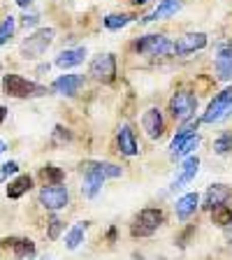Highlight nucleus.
<instances>
[{"mask_svg":"<svg viewBox=\"0 0 232 260\" xmlns=\"http://www.w3.org/2000/svg\"><path fill=\"white\" fill-rule=\"evenodd\" d=\"M51 42H54V30H51V28H42V30L30 35V38L21 44V56L23 58H40Z\"/></svg>","mask_w":232,"mask_h":260,"instance_id":"4","label":"nucleus"},{"mask_svg":"<svg viewBox=\"0 0 232 260\" xmlns=\"http://www.w3.org/2000/svg\"><path fill=\"white\" fill-rule=\"evenodd\" d=\"M197 109V98L190 91H179L177 95L170 100V112L177 121H188Z\"/></svg>","mask_w":232,"mask_h":260,"instance_id":"5","label":"nucleus"},{"mask_svg":"<svg viewBox=\"0 0 232 260\" xmlns=\"http://www.w3.org/2000/svg\"><path fill=\"white\" fill-rule=\"evenodd\" d=\"M12 32H14V16H7L5 21L0 23V47L12 38Z\"/></svg>","mask_w":232,"mask_h":260,"instance_id":"28","label":"nucleus"},{"mask_svg":"<svg viewBox=\"0 0 232 260\" xmlns=\"http://www.w3.org/2000/svg\"><path fill=\"white\" fill-rule=\"evenodd\" d=\"M84 230H86V223L72 228L70 233H68V237H65V246H68V249H77V246L84 242Z\"/></svg>","mask_w":232,"mask_h":260,"instance_id":"26","label":"nucleus"},{"mask_svg":"<svg viewBox=\"0 0 232 260\" xmlns=\"http://www.w3.org/2000/svg\"><path fill=\"white\" fill-rule=\"evenodd\" d=\"M211 221L216 223V225H227V223L232 221V209L227 205H218L211 209Z\"/></svg>","mask_w":232,"mask_h":260,"instance_id":"24","label":"nucleus"},{"mask_svg":"<svg viewBox=\"0 0 232 260\" xmlns=\"http://www.w3.org/2000/svg\"><path fill=\"white\" fill-rule=\"evenodd\" d=\"M195 128H197V119H195V121H193V119H188V123H184V128L179 130L177 135H174L172 146H170V149H172V156L179 151V149H181V144H184V142L188 140V137H193V135H195V133H193Z\"/></svg>","mask_w":232,"mask_h":260,"instance_id":"21","label":"nucleus"},{"mask_svg":"<svg viewBox=\"0 0 232 260\" xmlns=\"http://www.w3.org/2000/svg\"><path fill=\"white\" fill-rule=\"evenodd\" d=\"M130 21H132V16L130 14H107L105 16V28H109V30H119V28L128 26Z\"/></svg>","mask_w":232,"mask_h":260,"instance_id":"25","label":"nucleus"},{"mask_svg":"<svg viewBox=\"0 0 232 260\" xmlns=\"http://www.w3.org/2000/svg\"><path fill=\"white\" fill-rule=\"evenodd\" d=\"M232 112V86L225 88V91H221L214 100L209 103V107H207V112L202 114V123H216V121L225 119L227 114Z\"/></svg>","mask_w":232,"mask_h":260,"instance_id":"2","label":"nucleus"},{"mask_svg":"<svg viewBox=\"0 0 232 260\" xmlns=\"http://www.w3.org/2000/svg\"><path fill=\"white\" fill-rule=\"evenodd\" d=\"M68 200H70V195H68V188L65 186H44L42 190H40V202H42L47 209L51 211H58L63 209L65 205H68Z\"/></svg>","mask_w":232,"mask_h":260,"instance_id":"8","label":"nucleus"},{"mask_svg":"<svg viewBox=\"0 0 232 260\" xmlns=\"http://www.w3.org/2000/svg\"><path fill=\"white\" fill-rule=\"evenodd\" d=\"M137 54L144 56H168L172 51V42L165 35H146L135 42Z\"/></svg>","mask_w":232,"mask_h":260,"instance_id":"6","label":"nucleus"},{"mask_svg":"<svg viewBox=\"0 0 232 260\" xmlns=\"http://www.w3.org/2000/svg\"><path fill=\"white\" fill-rule=\"evenodd\" d=\"M93 165L103 172L105 179H107V177H112V179L114 177H121V168H119V165H112V162H93Z\"/></svg>","mask_w":232,"mask_h":260,"instance_id":"29","label":"nucleus"},{"mask_svg":"<svg viewBox=\"0 0 232 260\" xmlns=\"http://www.w3.org/2000/svg\"><path fill=\"white\" fill-rule=\"evenodd\" d=\"M214 151H216L218 156L232 153V133H225V135H221L216 142H214Z\"/></svg>","mask_w":232,"mask_h":260,"instance_id":"27","label":"nucleus"},{"mask_svg":"<svg viewBox=\"0 0 232 260\" xmlns=\"http://www.w3.org/2000/svg\"><path fill=\"white\" fill-rule=\"evenodd\" d=\"M116 142H119V151L123 156H137V142H135V133L130 125H121L119 128V135H116Z\"/></svg>","mask_w":232,"mask_h":260,"instance_id":"17","label":"nucleus"},{"mask_svg":"<svg viewBox=\"0 0 232 260\" xmlns=\"http://www.w3.org/2000/svg\"><path fill=\"white\" fill-rule=\"evenodd\" d=\"M91 77L100 84H112L116 79V58H114V54L97 56L91 63Z\"/></svg>","mask_w":232,"mask_h":260,"instance_id":"7","label":"nucleus"},{"mask_svg":"<svg viewBox=\"0 0 232 260\" xmlns=\"http://www.w3.org/2000/svg\"><path fill=\"white\" fill-rule=\"evenodd\" d=\"M3 88H5V93L12 98H38V95H44V93H47L44 86H40L35 81L23 79L21 75H5Z\"/></svg>","mask_w":232,"mask_h":260,"instance_id":"1","label":"nucleus"},{"mask_svg":"<svg viewBox=\"0 0 232 260\" xmlns=\"http://www.w3.org/2000/svg\"><path fill=\"white\" fill-rule=\"evenodd\" d=\"M5 151H7V144H5L3 140H0V153H5Z\"/></svg>","mask_w":232,"mask_h":260,"instance_id":"38","label":"nucleus"},{"mask_svg":"<svg viewBox=\"0 0 232 260\" xmlns=\"http://www.w3.org/2000/svg\"><path fill=\"white\" fill-rule=\"evenodd\" d=\"M197 205H200V195L197 193H188V195H184V198H179L177 200V216L181 218V221L190 218L195 214V209H197Z\"/></svg>","mask_w":232,"mask_h":260,"instance_id":"19","label":"nucleus"},{"mask_svg":"<svg viewBox=\"0 0 232 260\" xmlns=\"http://www.w3.org/2000/svg\"><path fill=\"white\" fill-rule=\"evenodd\" d=\"M207 47V35L205 32H188L184 38H179L177 42L172 44V51L177 56H186L193 54V51H200V49Z\"/></svg>","mask_w":232,"mask_h":260,"instance_id":"9","label":"nucleus"},{"mask_svg":"<svg viewBox=\"0 0 232 260\" xmlns=\"http://www.w3.org/2000/svg\"><path fill=\"white\" fill-rule=\"evenodd\" d=\"M197 168H200V158H197V156L188 158V160L181 165V170H179V177L174 179L172 190H179V188H184L186 184H190V181H193V177L197 174Z\"/></svg>","mask_w":232,"mask_h":260,"instance_id":"14","label":"nucleus"},{"mask_svg":"<svg viewBox=\"0 0 232 260\" xmlns=\"http://www.w3.org/2000/svg\"><path fill=\"white\" fill-rule=\"evenodd\" d=\"M84 168V184H81V193L86 195V198H95L97 190L103 188V172L93 165V162H86V165H81Z\"/></svg>","mask_w":232,"mask_h":260,"instance_id":"10","label":"nucleus"},{"mask_svg":"<svg viewBox=\"0 0 232 260\" xmlns=\"http://www.w3.org/2000/svg\"><path fill=\"white\" fill-rule=\"evenodd\" d=\"M81 84H84V77L81 75H63L54 81L51 88H54L58 95H75V93L79 91Z\"/></svg>","mask_w":232,"mask_h":260,"instance_id":"15","label":"nucleus"},{"mask_svg":"<svg viewBox=\"0 0 232 260\" xmlns=\"http://www.w3.org/2000/svg\"><path fill=\"white\" fill-rule=\"evenodd\" d=\"M16 170H19V165H16V162H5V165H3V170H0V181H5V179L10 177V174H14Z\"/></svg>","mask_w":232,"mask_h":260,"instance_id":"32","label":"nucleus"},{"mask_svg":"<svg viewBox=\"0 0 232 260\" xmlns=\"http://www.w3.org/2000/svg\"><path fill=\"white\" fill-rule=\"evenodd\" d=\"M5 116H7V109L3 107V105H0V123H3V121H5Z\"/></svg>","mask_w":232,"mask_h":260,"instance_id":"35","label":"nucleus"},{"mask_svg":"<svg viewBox=\"0 0 232 260\" xmlns=\"http://www.w3.org/2000/svg\"><path fill=\"white\" fill-rule=\"evenodd\" d=\"M38 19H40V16H35V14H26V16H23V26H35V23H38Z\"/></svg>","mask_w":232,"mask_h":260,"instance_id":"33","label":"nucleus"},{"mask_svg":"<svg viewBox=\"0 0 232 260\" xmlns=\"http://www.w3.org/2000/svg\"><path fill=\"white\" fill-rule=\"evenodd\" d=\"M16 3H19V5H21V7H28V5H30V3H32V0H16Z\"/></svg>","mask_w":232,"mask_h":260,"instance_id":"36","label":"nucleus"},{"mask_svg":"<svg viewBox=\"0 0 232 260\" xmlns=\"http://www.w3.org/2000/svg\"><path fill=\"white\" fill-rule=\"evenodd\" d=\"M197 146H200V137L193 135V137H188V140H186L184 144H181V149H179V151L174 153V156H186V153H190L193 149H197Z\"/></svg>","mask_w":232,"mask_h":260,"instance_id":"30","label":"nucleus"},{"mask_svg":"<svg viewBox=\"0 0 232 260\" xmlns=\"http://www.w3.org/2000/svg\"><path fill=\"white\" fill-rule=\"evenodd\" d=\"M14 255L16 260H32L35 258V242L30 239H14Z\"/></svg>","mask_w":232,"mask_h":260,"instance_id":"22","label":"nucleus"},{"mask_svg":"<svg viewBox=\"0 0 232 260\" xmlns=\"http://www.w3.org/2000/svg\"><path fill=\"white\" fill-rule=\"evenodd\" d=\"M130 3H132V5H146L149 0H130Z\"/></svg>","mask_w":232,"mask_h":260,"instance_id":"37","label":"nucleus"},{"mask_svg":"<svg viewBox=\"0 0 232 260\" xmlns=\"http://www.w3.org/2000/svg\"><path fill=\"white\" fill-rule=\"evenodd\" d=\"M60 230H63V221L60 218H51L49 221V239H58Z\"/></svg>","mask_w":232,"mask_h":260,"instance_id":"31","label":"nucleus"},{"mask_svg":"<svg viewBox=\"0 0 232 260\" xmlns=\"http://www.w3.org/2000/svg\"><path fill=\"white\" fill-rule=\"evenodd\" d=\"M142 125H144L146 135L151 137V140H158V137H162V133H165V121H162V114L158 112L156 107L146 109L144 116H142Z\"/></svg>","mask_w":232,"mask_h":260,"instance_id":"11","label":"nucleus"},{"mask_svg":"<svg viewBox=\"0 0 232 260\" xmlns=\"http://www.w3.org/2000/svg\"><path fill=\"white\" fill-rule=\"evenodd\" d=\"M223 235H225V239L232 244V221L227 223V225H223Z\"/></svg>","mask_w":232,"mask_h":260,"instance_id":"34","label":"nucleus"},{"mask_svg":"<svg viewBox=\"0 0 232 260\" xmlns=\"http://www.w3.org/2000/svg\"><path fill=\"white\" fill-rule=\"evenodd\" d=\"M162 223V211L160 209H153V207H149V209H142L140 216L135 218V223H132V235L135 237H149V235H153L160 228Z\"/></svg>","mask_w":232,"mask_h":260,"instance_id":"3","label":"nucleus"},{"mask_svg":"<svg viewBox=\"0 0 232 260\" xmlns=\"http://www.w3.org/2000/svg\"><path fill=\"white\" fill-rule=\"evenodd\" d=\"M230 198H232V188H230V186H225V184H214L209 190H207V195H205V209L211 211L214 207L225 205Z\"/></svg>","mask_w":232,"mask_h":260,"instance_id":"12","label":"nucleus"},{"mask_svg":"<svg viewBox=\"0 0 232 260\" xmlns=\"http://www.w3.org/2000/svg\"><path fill=\"white\" fill-rule=\"evenodd\" d=\"M40 179H42L47 186H58L65 179V172L60 168H56V165H44V168L40 170Z\"/></svg>","mask_w":232,"mask_h":260,"instance_id":"23","label":"nucleus"},{"mask_svg":"<svg viewBox=\"0 0 232 260\" xmlns=\"http://www.w3.org/2000/svg\"><path fill=\"white\" fill-rule=\"evenodd\" d=\"M84 58H86V49L79 47V49H65V51H60L58 56H56V65L58 68H75V65L84 63Z\"/></svg>","mask_w":232,"mask_h":260,"instance_id":"18","label":"nucleus"},{"mask_svg":"<svg viewBox=\"0 0 232 260\" xmlns=\"http://www.w3.org/2000/svg\"><path fill=\"white\" fill-rule=\"evenodd\" d=\"M32 186V179L28 177V174H21L19 179H14L10 186H7V198H12V200H19L21 195H26L28 190H30Z\"/></svg>","mask_w":232,"mask_h":260,"instance_id":"20","label":"nucleus"},{"mask_svg":"<svg viewBox=\"0 0 232 260\" xmlns=\"http://www.w3.org/2000/svg\"><path fill=\"white\" fill-rule=\"evenodd\" d=\"M179 10H181V0H160V5H158L149 16H144L142 21H144V23L162 21V19H170V16H174Z\"/></svg>","mask_w":232,"mask_h":260,"instance_id":"13","label":"nucleus"},{"mask_svg":"<svg viewBox=\"0 0 232 260\" xmlns=\"http://www.w3.org/2000/svg\"><path fill=\"white\" fill-rule=\"evenodd\" d=\"M218 79H232V44H221L216 56Z\"/></svg>","mask_w":232,"mask_h":260,"instance_id":"16","label":"nucleus"}]
</instances>
